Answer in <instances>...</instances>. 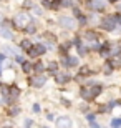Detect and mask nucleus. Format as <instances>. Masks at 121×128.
Listing matches in <instances>:
<instances>
[{
	"instance_id": "obj_1",
	"label": "nucleus",
	"mask_w": 121,
	"mask_h": 128,
	"mask_svg": "<svg viewBox=\"0 0 121 128\" xmlns=\"http://www.w3.org/2000/svg\"><path fill=\"white\" fill-rule=\"evenodd\" d=\"M58 24H60V27H63V28H75V20L70 18V17H60L58 18Z\"/></svg>"
},
{
	"instance_id": "obj_2",
	"label": "nucleus",
	"mask_w": 121,
	"mask_h": 128,
	"mask_svg": "<svg viewBox=\"0 0 121 128\" xmlns=\"http://www.w3.org/2000/svg\"><path fill=\"white\" fill-rule=\"evenodd\" d=\"M42 53H45V47H43L42 43H38V45H35V47H32L28 50V55H30V57H38V55H42Z\"/></svg>"
},
{
	"instance_id": "obj_3",
	"label": "nucleus",
	"mask_w": 121,
	"mask_h": 128,
	"mask_svg": "<svg viewBox=\"0 0 121 128\" xmlns=\"http://www.w3.org/2000/svg\"><path fill=\"white\" fill-rule=\"evenodd\" d=\"M115 24H116V17H106V18L103 20L101 27L105 30H113L115 28Z\"/></svg>"
},
{
	"instance_id": "obj_4",
	"label": "nucleus",
	"mask_w": 121,
	"mask_h": 128,
	"mask_svg": "<svg viewBox=\"0 0 121 128\" xmlns=\"http://www.w3.org/2000/svg\"><path fill=\"white\" fill-rule=\"evenodd\" d=\"M27 22H28V15L27 14H18L17 17H15V24H17V27H25Z\"/></svg>"
},
{
	"instance_id": "obj_5",
	"label": "nucleus",
	"mask_w": 121,
	"mask_h": 128,
	"mask_svg": "<svg viewBox=\"0 0 121 128\" xmlns=\"http://www.w3.org/2000/svg\"><path fill=\"white\" fill-rule=\"evenodd\" d=\"M56 126H58V128H70V126H71L70 118H66V116H61L60 120H56Z\"/></svg>"
},
{
	"instance_id": "obj_6",
	"label": "nucleus",
	"mask_w": 121,
	"mask_h": 128,
	"mask_svg": "<svg viewBox=\"0 0 121 128\" xmlns=\"http://www.w3.org/2000/svg\"><path fill=\"white\" fill-rule=\"evenodd\" d=\"M45 82H47L45 76H35V78H30V83H32L33 86H43Z\"/></svg>"
},
{
	"instance_id": "obj_7",
	"label": "nucleus",
	"mask_w": 121,
	"mask_h": 128,
	"mask_svg": "<svg viewBox=\"0 0 121 128\" xmlns=\"http://www.w3.org/2000/svg\"><path fill=\"white\" fill-rule=\"evenodd\" d=\"M90 5H91L93 8H96V10H103L105 8V2H103V0H91Z\"/></svg>"
},
{
	"instance_id": "obj_8",
	"label": "nucleus",
	"mask_w": 121,
	"mask_h": 128,
	"mask_svg": "<svg viewBox=\"0 0 121 128\" xmlns=\"http://www.w3.org/2000/svg\"><path fill=\"white\" fill-rule=\"evenodd\" d=\"M68 80H70V76L66 75V73H56V82L58 83H65Z\"/></svg>"
},
{
	"instance_id": "obj_9",
	"label": "nucleus",
	"mask_w": 121,
	"mask_h": 128,
	"mask_svg": "<svg viewBox=\"0 0 121 128\" xmlns=\"http://www.w3.org/2000/svg\"><path fill=\"white\" fill-rule=\"evenodd\" d=\"M81 96H83L85 100H91L93 98V93H91L88 88H83V90H81Z\"/></svg>"
},
{
	"instance_id": "obj_10",
	"label": "nucleus",
	"mask_w": 121,
	"mask_h": 128,
	"mask_svg": "<svg viewBox=\"0 0 121 128\" xmlns=\"http://www.w3.org/2000/svg\"><path fill=\"white\" fill-rule=\"evenodd\" d=\"M2 52H5L7 55H17V53H15V48L13 47H8V45L2 47Z\"/></svg>"
},
{
	"instance_id": "obj_11",
	"label": "nucleus",
	"mask_w": 121,
	"mask_h": 128,
	"mask_svg": "<svg viewBox=\"0 0 121 128\" xmlns=\"http://www.w3.org/2000/svg\"><path fill=\"white\" fill-rule=\"evenodd\" d=\"M0 35H2V37H5V38H12V37H13V35H12V32H10V30H7L5 27H2V28H0Z\"/></svg>"
},
{
	"instance_id": "obj_12",
	"label": "nucleus",
	"mask_w": 121,
	"mask_h": 128,
	"mask_svg": "<svg viewBox=\"0 0 121 128\" xmlns=\"http://www.w3.org/2000/svg\"><path fill=\"white\" fill-rule=\"evenodd\" d=\"M66 65H78V58H75V57H70V58H66L65 60Z\"/></svg>"
},
{
	"instance_id": "obj_13",
	"label": "nucleus",
	"mask_w": 121,
	"mask_h": 128,
	"mask_svg": "<svg viewBox=\"0 0 121 128\" xmlns=\"http://www.w3.org/2000/svg\"><path fill=\"white\" fill-rule=\"evenodd\" d=\"M85 37L90 38L91 42H95V40H96V33H95V32H86V35H85Z\"/></svg>"
},
{
	"instance_id": "obj_14",
	"label": "nucleus",
	"mask_w": 121,
	"mask_h": 128,
	"mask_svg": "<svg viewBox=\"0 0 121 128\" xmlns=\"http://www.w3.org/2000/svg\"><path fill=\"white\" fill-rule=\"evenodd\" d=\"M22 48H25V50H30V48H32V43H30V40H23V42H22Z\"/></svg>"
},
{
	"instance_id": "obj_15",
	"label": "nucleus",
	"mask_w": 121,
	"mask_h": 128,
	"mask_svg": "<svg viewBox=\"0 0 121 128\" xmlns=\"http://www.w3.org/2000/svg\"><path fill=\"white\" fill-rule=\"evenodd\" d=\"M111 126H115V128H120L121 126V118H115L111 122Z\"/></svg>"
},
{
	"instance_id": "obj_16",
	"label": "nucleus",
	"mask_w": 121,
	"mask_h": 128,
	"mask_svg": "<svg viewBox=\"0 0 121 128\" xmlns=\"http://www.w3.org/2000/svg\"><path fill=\"white\" fill-rule=\"evenodd\" d=\"M25 30H27V33H35V27H33V25H25Z\"/></svg>"
},
{
	"instance_id": "obj_17",
	"label": "nucleus",
	"mask_w": 121,
	"mask_h": 128,
	"mask_svg": "<svg viewBox=\"0 0 121 128\" xmlns=\"http://www.w3.org/2000/svg\"><path fill=\"white\" fill-rule=\"evenodd\" d=\"M10 95H12V96H18V88L12 86V88H10Z\"/></svg>"
},
{
	"instance_id": "obj_18",
	"label": "nucleus",
	"mask_w": 121,
	"mask_h": 128,
	"mask_svg": "<svg viewBox=\"0 0 121 128\" xmlns=\"http://www.w3.org/2000/svg\"><path fill=\"white\" fill-rule=\"evenodd\" d=\"M101 55H103V57H110V55H111V52L105 47V48H101Z\"/></svg>"
},
{
	"instance_id": "obj_19",
	"label": "nucleus",
	"mask_w": 121,
	"mask_h": 128,
	"mask_svg": "<svg viewBox=\"0 0 121 128\" xmlns=\"http://www.w3.org/2000/svg\"><path fill=\"white\" fill-rule=\"evenodd\" d=\"M30 70H32V63L23 62V72H30Z\"/></svg>"
},
{
	"instance_id": "obj_20",
	"label": "nucleus",
	"mask_w": 121,
	"mask_h": 128,
	"mask_svg": "<svg viewBox=\"0 0 121 128\" xmlns=\"http://www.w3.org/2000/svg\"><path fill=\"white\" fill-rule=\"evenodd\" d=\"M100 92H101V86H95L91 90V93H93V96H96V95H100Z\"/></svg>"
},
{
	"instance_id": "obj_21",
	"label": "nucleus",
	"mask_w": 121,
	"mask_h": 128,
	"mask_svg": "<svg viewBox=\"0 0 121 128\" xmlns=\"http://www.w3.org/2000/svg\"><path fill=\"white\" fill-rule=\"evenodd\" d=\"M43 68H45L43 63H37V65H35V70H37V72H43Z\"/></svg>"
},
{
	"instance_id": "obj_22",
	"label": "nucleus",
	"mask_w": 121,
	"mask_h": 128,
	"mask_svg": "<svg viewBox=\"0 0 121 128\" xmlns=\"http://www.w3.org/2000/svg\"><path fill=\"white\" fill-rule=\"evenodd\" d=\"M78 52H80V55H85V53H86V48H85V47H81V45H78Z\"/></svg>"
},
{
	"instance_id": "obj_23",
	"label": "nucleus",
	"mask_w": 121,
	"mask_h": 128,
	"mask_svg": "<svg viewBox=\"0 0 121 128\" xmlns=\"http://www.w3.org/2000/svg\"><path fill=\"white\" fill-rule=\"evenodd\" d=\"M48 68H50V72H56V63H50Z\"/></svg>"
},
{
	"instance_id": "obj_24",
	"label": "nucleus",
	"mask_w": 121,
	"mask_h": 128,
	"mask_svg": "<svg viewBox=\"0 0 121 128\" xmlns=\"http://www.w3.org/2000/svg\"><path fill=\"white\" fill-rule=\"evenodd\" d=\"M80 73H81V75H88V73H90V70L86 68V66H85V68H81V70H80Z\"/></svg>"
},
{
	"instance_id": "obj_25",
	"label": "nucleus",
	"mask_w": 121,
	"mask_h": 128,
	"mask_svg": "<svg viewBox=\"0 0 121 128\" xmlns=\"http://www.w3.org/2000/svg\"><path fill=\"white\" fill-rule=\"evenodd\" d=\"M42 4L45 5V7H51V4H50V2H48V0H42Z\"/></svg>"
},
{
	"instance_id": "obj_26",
	"label": "nucleus",
	"mask_w": 121,
	"mask_h": 128,
	"mask_svg": "<svg viewBox=\"0 0 121 128\" xmlns=\"http://www.w3.org/2000/svg\"><path fill=\"white\" fill-rule=\"evenodd\" d=\"M17 62H20V63H23V57H22V55H17Z\"/></svg>"
},
{
	"instance_id": "obj_27",
	"label": "nucleus",
	"mask_w": 121,
	"mask_h": 128,
	"mask_svg": "<svg viewBox=\"0 0 121 128\" xmlns=\"http://www.w3.org/2000/svg\"><path fill=\"white\" fill-rule=\"evenodd\" d=\"M33 112H40V105H33Z\"/></svg>"
},
{
	"instance_id": "obj_28",
	"label": "nucleus",
	"mask_w": 121,
	"mask_h": 128,
	"mask_svg": "<svg viewBox=\"0 0 121 128\" xmlns=\"http://www.w3.org/2000/svg\"><path fill=\"white\" fill-rule=\"evenodd\" d=\"M93 120H95L93 115H88V122H90V123H93Z\"/></svg>"
},
{
	"instance_id": "obj_29",
	"label": "nucleus",
	"mask_w": 121,
	"mask_h": 128,
	"mask_svg": "<svg viewBox=\"0 0 121 128\" xmlns=\"http://www.w3.org/2000/svg\"><path fill=\"white\" fill-rule=\"evenodd\" d=\"M2 60H3V55H0V62H2Z\"/></svg>"
}]
</instances>
